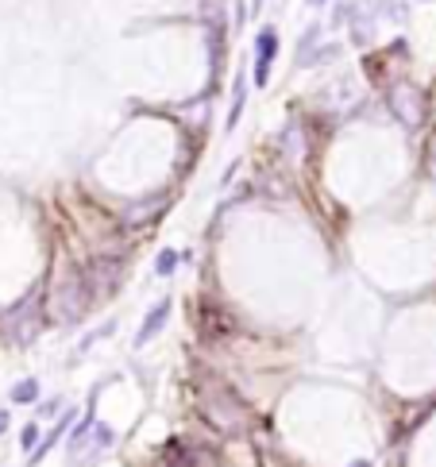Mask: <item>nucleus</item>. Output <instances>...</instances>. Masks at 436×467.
Returning <instances> with one entry per match:
<instances>
[{
  "label": "nucleus",
  "mask_w": 436,
  "mask_h": 467,
  "mask_svg": "<svg viewBox=\"0 0 436 467\" xmlns=\"http://www.w3.org/2000/svg\"><path fill=\"white\" fill-rule=\"evenodd\" d=\"M197 406H201L205 421L217 425L220 433H244L251 425V413H247L244 398L224 386L220 378H209V383H197Z\"/></svg>",
  "instance_id": "nucleus-1"
},
{
  "label": "nucleus",
  "mask_w": 436,
  "mask_h": 467,
  "mask_svg": "<svg viewBox=\"0 0 436 467\" xmlns=\"http://www.w3.org/2000/svg\"><path fill=\"white\" fill-rule=\"evenodd\" d=\"M89 301H93V293H89L85 275L77 267H70V270H62V275H59V286L51 290V317L74 325V321H81V313H85Z\"/></svg>",
  "instance_id": "nucleus-2"
},
{
  "label": "nucleus",
  "mask_w": 436,
  "mask_h": 467,
  "mask_svg": "<svg viewBox=\"0 0 436 467\" xmlns=\"http://www.w3.org/2000/svg\"><path fill=\"white\" fill-rule=\"evenodd\" d=\"M4 336H8L12 344H31L35 336L42 332V305H39V298H27V301H20L16 309H12L8 317H4Z\"/></svg>",
  "instance_id": "nucleus-3"
},
{
  "label": "nucleus",
  "mask_w": 436,
  "mask_h": 467,
  "mask_svg": "<svg viewBox=\"0 0 436 467\" xmlns=\"http://www.w3.org/2000/svg\"><path fill=\"white\" fill-rule=\"evenodd\" d=\"M390 112H394L405 128H417L421 116H425V100H421V93L413 89L410 82H402V85L390 89Z\"/></svg>",
  "instance_id": "nucleus-4"
},
{
  "label": "nucleus",
  "mask_w": 436,
  "mask_h": 467,
  "mask_svg": "<svg viewBox=\"0 0 436 467\" xmlns=\"http://www.w3.org/2000/svg\"><path fill=\"white\" fill-rule=\"evenodd\" d=\"M278 54V31L274 27H263L255 35V85H267L270 82V62Z\"/></svg>",
  "instance_id": "nucleus-5"
},
{
  "label": "nucleus",
  "mask_w": 436,
  "mask_h": 467,
  "mask_svg": "<svg viewBox=\"0 0 436 467\" xmlns=\"http://www.w3.org/2000/svg\"><path fill=\"white\" fill-rule=\"evenodd\" d=\"M166 317H170V298H162L159 305H151V313H147V321H143V328H139V336H135V344H147L155 332H162Z\"/></svg>",
  "instance_id": "nucleus-6"
},
{
  "label": "nucleus",
  "mask_w": 436,
  "mask_h": 467,
  "mask_svg": "<svg viewBox=\"0 0 436 467\" xmlns=\"http://www.w3.org/2000/svg\"><path fill=\"white\" fill-rule=\"evenodd\" d=\"M244 100H247V77L235 74V85H232V112H228V128H235L240 112H244Z\"/></svg>",
  "instance_id": "nucleus-7"
},
{
  "label": "nucleus",
  "mask_w": 436,
  "mask_h": 467,
  "mask_svg": "<svg viewBox=\"0 0 436 467\" xmlns=\"http://www.w3.org/2000/svg\"><path fill=\"white\" fill-rule=\"evenodd\" d=\"M317 39H320V24H313V27L302 31V43H297V66H309V54L317 50Z\"/></svg>",
  "instance_id": "nucleus-8"
},
{
  "label": "nucleus",
  "mask_w": 436,
  "mask_h": 467,
  "mask_svg": "<svg viewBox=\"0 0 436 467\" xmlns=\"http://www.w3.org/2000/svg\"><path fill=\"white\" fill-rule=\"evenodd\" d=\"M70 421H74V413H66V418H62V421H59V425H54V433H51V436H47V441H42V444H39V448H35V456H31V459H42V456H47V452H51V448H54V441H59V436H62V433H66V425H70Z\"/></svg>",
  "instance_id": "nucleus-9"
},
{
  "label": "nucleus",
  "mask_w": 436,
  "mask_h": 467,
  "mask_svg": "<svg viewBox=\"0 0 436 467\" xmlns=\"http://www.w3.org/2000/svg\"><path fill=\"white\" fill-rule=\"evenodd\" d=\"M89 444H93V452H104L112 444V429L104 425V421H97V425L89 429Z\"/></svg>",
  "instance_id": "nucleus-10"
},
{
  "label": "nucleus",
  "mask_w": 436,
  "mask_h": 467,
  "mask_svg": "<svg viewBox=\"0 0 436 467\" xmlns=\"http://www.w3.org/2000/svg\"><path fill=\"white\" fill-rule=\"evenodd\" d=\"M39 398V383L35 378H24V383L12 386V401H35Z\"/></svg>",
  "instance_id": "nucleus-11"
},
{
  "label": "nucleus",
  "mask_w": 436,
  "mask_h": 467,
  "mask_svg": "<svg viewBox=\"0 0 436 467\" xmlns=\"http://www.w3.org/2000/svg\"><path fill=\"white\" fill-rule=\"evenodd\" d=\"M174 267H178V251L162 247V251H159V259H155V275H170Z\"/></svg>",
  "instance_id": "nucleus-12"
},
{
  "label": "nucleus",
  "mask_w": 436,
  "mask_h": 467,
  "mask_svg": "<svg viewBox=\"0 0 436 467\" xmlns=\"http://www.w3.org/2000/svg\"><path fill=\"white\" fill-rule=\"evenodd\" d=\"M35 441H39V429H35V425H27V429H24V436H20V448H24V452H31V448H35Z\"/></svg>",
  "instance_id": "nucleus-13"
},
{
  "label": "nucleus",
  "mask_w": 436,
  "mask_h": 467,
  "mask_svg": "<svg viewBox=\"0 0 436 467\" xmlns=\"http://www.w3.org/2000/svg\"><path fill=\"white\" fill-rule=\"evenodd\" d=\"M8 429V409H0V433Z\"/></svg>",
  "instance_id": "nucleus-14"
},
{
  "label": "nucleus",
  "mask_w": 436,
  "mask_h": 467,
  "mask_svg": "<svg viewBox=\"0 0 436 467\" xmlns=\"http://www.w3.org/2000/svg\"><path fill=\"white\" fill-rule=\"evenodd\" d=\"M433 174H436V151H433Z\"/></svg>",
  "instance_id": "nucleus-15"
},
{
  "label": "nucleus",
  "mask_w": 436,
  "mask_h": 467,
  "mask_svg": "<svg viewBox=\"0 0 436 467\" xmlns=\"http://www.w3.org/2000/svg\"><path fill=\"white\" fill-rule=\"evenodd\" d=\"M309 4H328V0H309Z\"/></svg>",
  "instance_id": "nucleus-16"
},
{
  "label": "nucleus",
  "mask_w": 436,
  "mask_h": 467,
  "mask_svg": "<svg viewBox=\"0 0 436 467\" xmlns=\"http://www.w3.org/2000/svg\"><path fill=\"white\" fill-rule=\"evenodd\" d=\"M352 467H367V464H363V459H359V464H352Z\"/></svg>",
  "instance_id": "nucleus-17"
}]
</instances>
